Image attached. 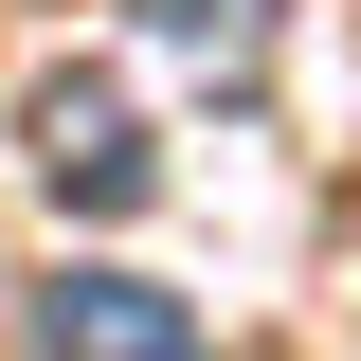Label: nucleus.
<instances>
[{
	"label": "nucleus",
	"instance_id": "nucleus-1",
	"mask_svg": "<svg viewBox=\"0 0 361 361\" xmlns=\"http://www.w3.org/2000/svg\"><path fill=\"white\" fill-rule=\"evenodd\" d=\"M18 163H37V199H73V217H145V199H163V127H145L127 73H37L18 90Z\"/></svg>",
	"mask_w": 361,
	"mask_h": 361
},
{
	"label": "nucleus",
	"instance_id": "nucleus-2",
	"mask_svg": "<svg viewBox=\"0 0 361 361\" xmlns=\"http://www.w3.org/2000/svg\"><path fill=\"white\" fill-rule=\"evenodd\" d=\"M37 361H199V307L145 271H54L37 289Z\"/></svg>",
	"mask_w": 361,
	"mask_h": 361
},
{
	"label": "nucleus",
	"instance_id": "nucleus-3",
	"mask_svg": "<svg viewBox=\"0 0 361 361\" xmlns=\"http://www.w3.org/2000/svg\"><path fill=\"white\" fill-rule=\"evenodd\" d=\"M145 37L199 54V73H253V54H271V0H145Z\"/></svg>",
	"mask_w": 361,
	"mask_h": 361
}]
</instances>
